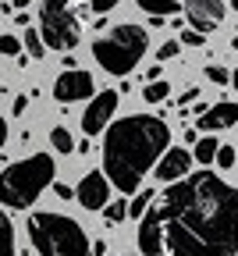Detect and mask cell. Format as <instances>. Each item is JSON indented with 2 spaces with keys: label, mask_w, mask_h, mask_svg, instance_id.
I'll return each mask as SVG.
<instances>
[{
  "label": "cell",
  "mask_w": 238,
  "mask_h": 256,
  "mask_svg": "<svg viewBox=\"0 0 238 256\" xmlns=\"http://www.w3.org/2000/svg\"><path fill=\"white\" fill-rule=\"evenodd\" d=\"M178 50H182V43H174V40H167L160 50H156V57L160 60H171V57H178Z\"/></svg>",
  "instance_id": "24"
},
{
  "label": "cell",
  "mask_w": 238,
  "mask_h": 256,
  "mask_svg": "<svg viewBox=\"0 0 238 256\" xmlns=\"http://www.w3.org/2000/svg\"><path fill=\"white\" fill-rule=\"evenodd\" d=\"M50 142H54L57 153H72V150H75V139H72L68 128H54V132H50Z\"/></svg>",
  "instance_id": "19"
},
{
  "label": "cell",
  "mask_w": 238,
  "mask_h": 256,
  "mask_svg": "<svg viewBox=\"0 0 238 256\" xmlns=\"http://www.w3.org/2000/svg\"><path fill=\"white\" fill-rule=\"evenodd\" d=\"M78 36L82 28L75 0H40V40L50 50H75Z\"/></svg>",
  "instance_id": "6"
},
{
  "label": "cell",
  "mask_w": 238,
  "mask_h": 256,
  "mask_svg": "<svg viewBox=\"0 0 238 256\" xmlns=\"http://www.w3.org/2000/svg\"><path fill=\"white\" fill-rule=\"evenodd\" d=\"M28 4H32V0H14L11 8H18V11H22V8H28Z\"/></svg>",
  "instance_id": "31"
},
{
  "label": "cell",
  "mask_w": 238,
  "mask_h": 256,
  "mask_svg": "<svg viewBox=\"0 0 238 256\" xmlns=\"http://www.w3.org/2000/svg\"><path fill=\"white\" fill-rule=\"evenodd\" d=\"M196 96H199V89H196V86H188V89H182V104H192V100H196Z\"/></svg>",
  "instance_id": "29"
},
{
  "label": "cell",
  "mask_w": 238,
  "mask_h": 256,
  "mask_svg": "<svg viewBox=\"0 0 238 256\" xmlns=\"http://www.w3.org/2000/svg\"><path fill=\"white\" fill-rule=\"evenodd\" d=\"M146 14H160V18H167V14H178L182 11V4L178 0H135Z\"/></svg>",
  "instance_id": "13"
},
{
  "label": "cell",
  "mask_w": 238,
  "mask_h": 256,
  "mask_svg": "<svg viewBox=\"0 0 238 256\" xmlns=\"http://www.w3.org/2000/svg\"><path fill=\"white\" fill-rule=\"evenodd\" d=\"M124 214H128V203H124V196H121L118 203H110V200H107V206H104V217H107V224H118V220H124Z\"/></svg>",
  "instance_id": "20"
},
{
  "label": "cell",
  "mask_w": 238,
  "mask_h": 256,
  "mask_svg": "<svg viewBox=\"0 0 238 256\" xmlns=\"http://www.w3.org/2000/svg\"><path fill=\"white\" fill-rule=\"evenodd\" d=\"M206 78L217 82V86H228V82H231V72L220 68V64H206Z\"/></svg>",
  "instance_id": "22"
},
{
  "label": "cell",
  "mask_w": 238,
  "mask_h": 256,
  "mask_svg": "<svg viewBox=\"0 0 238 256\" xmlns=\"http://www.w3.org/2000/svg\"><path fill=\"white\" fill-rule=\"evenodd\" d=\"M178 32H182L185 46H202V43H206V32H199V28H178Z\"/></svg>",
  "instance_id": "23"
},
{
  "label": "cell",
  "mask_w": 238,
  "mask_h": 256,
  "mask_svg": "<svg viewBox=\"0 0 238 256\" xmlns=\"http://www.w3.org/2000/svg\"><path fill=\"white\" fill-rule=\"evenodd\" d=\"M4 142H8V121L0 118V146H4Z\"/></svg>",
  "instance_id": "30"
},
{
  "label": "cell",
  "mask_w": 238,
  "mask_h": 256,
  "mask_svg": "<svg viewBox=\"0 0 238 256\" xmlns=\"http://www.w3.org/2000/svg\"><path fill=\"white\" fill-rule=\"evenodd\" d=\"M50 185H54V182H50ZM54 192H57L60 200H75V188H72V185H64V182H57V185H54Z\"/></svg>",
  "instance_id": "27"
},
{
  "label": "cell",
  "mask_w": 238,
  "mask_h": 256,
  "mask_svg": "<svg viewBox=\"0 0 238 256\" xmlns=\"http://www.w3.org/2000/svg\"><path fill=\"white\" fill-rule=\"evenodd\" d=\"M153 171H156L160 182H174V178H182V174L192 171V153H185V150H178V146H167V150L156 156Z\"/></svg>",
  "instance_id": "11"
},
{
  "label": "cell",
  "mask_w": 238,
  "mask_h": 256,
  "mask_svg": "<svg viewBox=\"0 0 238 256\" xmlns=\"http://www.w3.org/2000/svg\"><path fill=\"white\" fill-rule=\"evenodd\" d=\"M18 50H22V43H18L14 36H0V54H11V57H14Z\"/></svg>",
  "instance_id": "26"
},
{
  "label": "cell",
  "mask_w": 238,
  "mask_h": 256,
  "mask_svg": "<svg viewBox=\"0 0 238 256\" xmlns=\"http://www.w3.org/2000/svg\"><path fill=\"white\" fill-rule=\"evenodd\" d=\"M28 238L40 256H89V238L82 232V224L64 214H50V210L32 214Z\"/></svg>",
  "instance_id": "4"
},
{
  "label": "cell",
  "mask_w": 238,
  "mask_h": 256,
  "mask_svg": "<svg viewBox=\"0 0 238 256\" xmlns=\"http://www.w3.org/2000/svg\"><path fill=\"white\" fill-rule=\"evenodd\" d=\"M25 107H28V96H18V100L11 104V114H25Z\"/></svg>",
  "instance_id": "28"
},
{
  "label": "cell",
  "mask_w": 238,
  "mask_h": 256,
  "mask_svg": "<svg viewBox=\"0 0 238 256\" xmlns=\"http://www.w3.org/2000/svg\"><path fill=\"white\" fill-rule=\"evenodd\" d=\"M214 153H217V139L214 136H206V139H196V160H199V164H206L210 168V160H214Z\"/></svg>",
  "instance_id": "17"
},
{
  "label": "cell",
  "mask_w": 238,
  "mask_h": 256,
  "mask_svg": "<svg viewBox=\"0 0 238 256\" xmlns=\"http://www.w3.org/2000/svg\"><path fill=\"white\" fill-rule=\"evenodd\" d=\"M75 200L86 206V210H104L107 206V200H110V182H107V174L104 171H89L86 178H82V185L75 188Z\"/></svg>",
  "instance_id": "9"
},
{
  "label": "cell",
  "mask_w": 238,
  "mask_h": 256,
  "mask_svg": "<svg viewBox=\"0 0 238 256\" xmlns=\"http://www.w3.org/2000/svg\"><path fill=\"white\" fill-rule=\"evenodd\" d=\"M146 46H150L146 28L124 22V25L110 28L107 36H100V40L92 43V57H96V64H100L104 72H110V75H128V72H135V64L142 60Z\"/></svg>",
  "instance_id": "5"
},
{
  "label": "cell",
  "mask_w": 238,
  "mask_h": 256,
  "mask_svg": "<svg viewBox=\"0 0 238 256\" xmlns=\"http://www.w3.org/2000/svg\"><path fill=\"white\" fill-rule=\"evenodd\" d=\"M89 8H92V14H107L118 8V0H89Z\"/></svg>",
  "instance_id": "25"
},
{
  "label": "cell",
  "mask_w": 238,
  "mask_h": 256,
  "mask_svg": "<svg viewBox=\"0 0 238 256\" xmlns=\"http://www.w3.org/2000/svg\"><path fill=\"white\" fill-rule=\"evenodd\" d=\"M132 196H135V200L128 203V214H132V217H142V210H146L150 200H153V188H142V185H139V188L132 192Z\"/></svg>",
  "instance_id": "18"
},
{
  "label": "cell",
  "mask_w": 238,
  "mask_h": 256,
  "mask_svg": "<svg viewBox=\"0 0 238 256\" xmlns=\"http://www.w3.org/2000/svg\"><path fill=\"white\" fill-rule=\"evenodd\" d=\"M224 11H228L224 0H185V14H188L192 28H199V32L217 28L224 22Z\"/></svg>",
  "instance_id": "10"
},
{
  "label": "cell",
  "mask_w": 238,
  "mask_h": 256,
  "mask_svg": "<svg viewBox=\"0 0 238 256\" xmlns=\"http://www.w3.org/2000/svg\"><path fill=\"white\" fill-rule=\"evenodd\" d=\"M167 96H171V86H167L164 78H150V86L142 89V100L146 104H164Z\"/></svg>",
  "instance_id": "15"
},
{
  "label": "cell",
  "mask_w": 238,
  "mask_h": 256,
  "mask_svg": "<svg viewBox=\"0 0 238 256\" xmlns=\"http://www.w3.org/2000/svg\"><path fill=\"white\" fill-rule=\"evenodd\" d=\"M214 160H217V164H220L224 171H231V168H234V146H231V142H217Z\"/></svg>",
  "instance_id": "21"
},
{
  "label": "cell",
  "mask_w": 238,
  "mask_h": 256,
  "mask_svg": "<svg viewBox=\"0 0 238 256\" xmlns=\"http://www.w3.org/2000/svg\"><path fill=\"white\" fill-rule=\"evenodd\" d=\"M92 92H96L92 75H89V72H78V68H68V72L57 75V82H54V100H57V104H78V100H89Z\"/></svg>",
  "instance_id": "7"
},
{
  "label": "cell",
  "mask_w": 238,
  "mask_h": 256,
  "mask_svg": "<svg viewBox=\"0 0 238 256\" xmlns=\"http://www.w3.org/2000/svg\"><path fill=\"white\" fill-rule=\"evenodd\" d=\"M50 182H54V156L50 153L25 156L0 174V203L11 210H28Z\"/></svg>",
  "instance_id": "3"
},
{
  "label": "cell",
  "mask_w": 238,
  "mask_h": 256,
  "mask_svg": "<svg viewBox=\"0 0 238 256\" xmlns=\"http://www.w3.org/2000/svg\"><path fill=\"white\" fill-rule=\"evenodd\" d=\"M114 110H118V89H104V92H96L92 100H89V107H86V114H82V132H86V136L104 132L107 121L114 118Z\"/></svg>",
  "instance_id": "8"
},
{
  "label": "cell",
  "mask_w": 238,
  "mask_h": 256,
  "mask_svg": "<svg viewBox=\"0 0 238 256\" xmlns=\"http://www.w3.org/2000/svg\"><path fill=\"white\" fill-rule=\"evenodd\" d=\"M238 121V107L234 104H217V107H206L196 124H199V132H217V128H231Z\"/></svg>",
  "instance_id": "12"
},
{
  "label": "cell",
  "mask_w": 238,
  "mask_h": 256,
  "mask_svg": "<svg viewBox=\"0 0 238 256\" xmlns=\"http://www.w3.org/2000/svg\"><path fill=\"white\" fill-rule=\"evenodd\" d=\"M142 256H234L238 192L210 171L167 182L139 217Z\"/></svg>",
  "instance_id": "1"
},
{
  "label": "cell",
  "mask_w": 238,
  "mask_h": 256,
  "mask_svg": "<svg viewBox=\"0 0 238 256\" xmlns=\"http://www.w3.org/2000/svg\"><path fill=\"white\" fill-rule=\"evenodd\" d=\"M0 256H14V224L0 210Z\"/></svg>",
  "instance_id": "14"
},
{
  "label": "cell",
  "mask_w": 238,
  "mask_h": 256,
  "mask_svg": "<svg viewBox=\"0 0 238 256\" xmlns=\"http://www.w3.org/2000/svg\"><path fill=\"white\" fill-rule=\"evenodd\" d=\"M171 146V128L153 114H128L107 128L104 139V174L121 196H132L142 185V174L156 164V156Z\"/></svg>",
  "instance_id": "2"
},
{
  "label": "cell",
  "mask_w": 238,
  "mask_h": 256,
  "mask_svg": "<svg viewBox=\"0 0 238 256\" xmlns=\"http://www.w3.org/2000/svg\"><path fill=\"white\" fill-rule=\"evenodd\" d=\"M25 28H28V25H25ZM22 43H25V54H28L32 60H43V54H46V43L40 40V32H36V28H28L25 36H22Z\"/></svg>",
  "instance_id": "16"
}]
</instances>
